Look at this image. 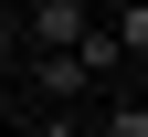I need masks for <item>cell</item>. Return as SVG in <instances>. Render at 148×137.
<instances>
[{
  "instance_id": "cell-3",
  "label": "cell",
  "mask_w": 148,
  "mask_h": 137,
  "mask_svg": "<svg viewBox=\"0 0 148 137\" xmlns=\"http://www.w3.org/2000/svg\"><path fill=\"white\" fill-rule=\"evenodd\" d=\"M85 127H95V137H148V95H138V74H127V85H106Z\"/></svg>"
},
{
  "instance_id": "cell-4",
  "label": "cell",
  "mask_w": 148,
  "mask_h": 137,
  "mask_svg": "<svg viewBox=\"0 0 148 137\" xmlns=\"http://www.w3.org/2000/svg\"><path fill=\"white\" fill-rule=\"evenodd\" d=\"M106 42L138 63V53H148V0H116V11H106Z\"/></svg>"
},
{
  "instance_id": "cell-6",
  "label": "cell",
  "mask_w": 148,
  "mask_h": 137,
  "mask_svg": "<svg viewBox=\"0 0 148 137\" xmlns=\"http://www.w3.org/2000/svg\"><path fill=\"white\" fill-rule=\"evenodd\" d=\"M11 42H21V11H11V0H0V53H11Z\"/></svg>"
},
{
  "instance_id": "cell-2",
  "label": "cell",
  "mask_w": 148,
  "mask_h": 137,
  "mask_svg": "<svg viewBox=\"0 0 148 137\" xmlns=\"http://www.w3.org/2000/svg\"><path fill=\"white\" fill-rule=\"evenodd\" d=\"M32 106H95L85 63H74V53H32Z\"/></svg>"
},
{
  "instance_id": "cell-5",
  "label": "cell",
  "mask_w": 148,
  "mask_h": 137,
  "mask_svg": "<svg viewBox=\"0 0 148 137\" xmlns=\"http://www.w3.org/2000/svg\"><path fill=\"white\" fill-rule=\"evenodd\" d=\"M32 137H95V127H85V106H32Z\"/></svg>"
},
{
  "instance_id": "cell-1",
  "label": "cell",
  "mask_w": 148,
  "mask_h": 137,
  "mask_svg": "<svg viewBox=\"0 0 148 137\" xmlns=\"http://www.w3.org/2000/svg\"><path fill=\"white\" fill-rule=\"evenodd\" d=\"M85 32H95L85 0H21V42H32V53H74Z\"/></svg>"
}]
</instances>
